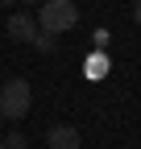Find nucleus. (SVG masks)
I'll list each match as a JSON object with an SVG mask.
<instances>
[{
    "label": "nucleus",
    "instance_id": "obj_1",
    "mask_svg": "<svg viewBox=\"0 0 141 149\" xmlns=\"http://www.w3.org/2000/svg\"><path fill=\"white\" fill-rule=\"evenodd\" d=\"M33 21H38L42 33L58 37V33H70V29L79 25V8H75V0H42Z\"/></svg>",
    "mask_w": 141,
    "mask_h": 149
},
{
    "label": "nucleus",
    "instance_id": "obj_2",
    "mask_svg": "<svg viewBox=\"0 0 141 149\" xmlns=\"http://www.w3.org/2000/svg\"><path fill=\"white\" fill-rule=\"evenodd\" d=\"M29 108H33L29 79H8L4 87H0V116H4V120H25Z\"/></svg>",
    "mask_w": 141,
    "mask_h": 149
},
{
    "label": "nucleus",
    "instance_id": "obj_3",
    "mask_svg": "<svg viewBox=\"0 0 141 149\" xmlns=\"http://www.w3.org/2000/svg\"><path fill=\"white\" fill-rule=\"evenodd\" d=\"M4 29H8L13 42H33V37H38V21H33V13H25V8H21V13H13Z\"/></svg>",
    "mask_w": 141,
    "mask_h": 149
},
{
    "label": "nucleus",
    "instance_id": "obj_4",
    "mask_svg": "<svg viewBox=\"0 0 141 149\" xmlns=\"http://www.w3.org/2000/svg\"><path fill=\"white\" fill-rule=\"evenodd\" d=\"M46 145L50 149H79V128L75 124H54L46 133Z\"/></svg>",
    "mask_w": 141,
    "mask_h": 149
},
{
    "label": "nucleus",
    "instance_id": "obj_5",
    "mask_svg": "<svg viewBox=\"0 0 141 149\" xmlns=\"http://www.w3.org/2000/svg\"><path fill=\"white\" fill-rule=\"evenodd\" d=\"M33 46H38L42 54H54V50H58V46H54V37H50V33H42V29H38V37H33Z\"/></svg>",
    "mask_w": 141,
    "mask_h": 149
},
{
    "label": "nucleus",
    "instance_id": "obj_6",
    "mask_svg": "<svg viewBox=\"0 0 141 149\" xmlns=\"http://www.w3.org/2000/svg\"><path fill=\"white\" fill-rule=\"evenodd\" d=\"M83 70H87V74H104V70H108V58H104V54H96V58L87 62Z\"/></svg>",
    "mask_w": 141,
    "mask_h": 149
},
{
    "label": "nucleus",
    "instance_id": "obj_7",
    "mask_svg": "<svg viewBox=\"0 0 141 149\" xmlns=\"http://www.w3.org/2000/svg\"><path fill=\"white\" fill-rule=\"evenodd\" d=\"M4 149H25V133H8L4 137Z\"/></svg>",
    "mask_w": 141,
    "mask_h": 149
},
{
    "label": "nucleus",
    "instance_id": "obj_8",
    "mask_svg": "<svg viewBox=\"0 0 141 149\" xmlns=\"http://www.w3.org/2000/svg\"><path fill=\"white\" fill-rule=\"evenodd\" d=\"M133 21L141 25V0H137V4H133Z\"/></svg>",
    "mask_w": 141,
    "mask_h": 149
},
{
    "label": "nucleus",
    "instance_id": "obj_9",
    "mask_svg": "<svg viewBox=\"0 0 141 149\" xmlns=\"http://www.w3.org/2000/svg\"><path fill=\"white\" fill-rule=\"evenodd\" d=\"M21 4H42V0H21Z\"/></svg>",
    "mask_w": 141,
    "mask_h": 149
},
{
    "label": "nucleus",
    "instance_id": "obj_10",
    "mask_svg": "<svg viewBox=\"0 0 141 149\" xmlns=\"http://www.w3.org/2000/svg\"><path fill=\"white\" fill-rule=\"evenodd\" d=\"M0 149H4V141H0Z\"/></svg>",
    "mask_w": 141,
    "mask_h": 149
},
{
    "label": "nucleus",
    "instance_id": "obj_11",
    "mask_svg": "<svg viewBox=\"0 0 141 149\" xmlns=\"http://www.w3.org/2000/svg\"><path fill=\"white\" fill-rule=\"evenodd\" d=\"M0 120H4V116H0Z\"/></svg>",
    "mask_w": 141,
    "mask_h": 149
}]
</instances>
